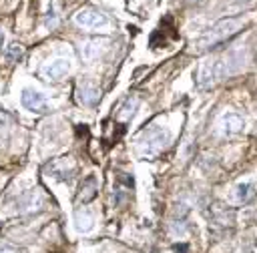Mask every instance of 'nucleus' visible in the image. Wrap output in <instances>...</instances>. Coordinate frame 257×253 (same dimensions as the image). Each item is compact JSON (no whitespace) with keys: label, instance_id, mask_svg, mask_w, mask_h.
<instances>
[{"label":"nucleus","instance_id":"f257e3e1","mask_svg":"<svg viewBox=\"0 0 257 253\" xmlns=\"http://www.w3.org/2000/svg\"><path fill=\"white\" fill-rule=\"evenodd\" d=\"M239 26H241V20L239 18H225V20L217 22L203 38H199L197 40V46L199 48H213L219 42H223L225 38H229L231 34H235L239 30Z\"/></svg>","mask_w":257,"mask_h":253},{"label":"nucleus","instance_id":"f03ea898","mask_svg":"<svg viewBox=\"0 0 257 253\" xmlns=\"http://www.w3.org/2000/svg\"><path fill=\"white\" fill-rule=\"evenodd\" d=\"M227 72V66L223 60H205L199 68V84L203 88L219 82Z\"/></svg>","mask_w":257,"mask_h":253},{"label":"nucleus","instance_id":"7ed1b4c3","mask_svg":"<svg viewBox=\"0 0 257 253\" xmlns=\"http://www.w3.org/2000/svg\"><path fill=\"white\" fill-rule=\"evenodd\" d=\"M74 22L80 26V28H86V30H98V28H104L108 24L106 16L98 10H78L74 14Z\"/></svg>","mask_w":257,"mask_h":253},{"label":"nucleus","instance_id":"20e7f679","mask_svg":"<svg viewBox=\"0 0 257 253\" xmlns=\"http://www.w3.org/2000/svg\"><path fill=\"white\" fill-rule=\"evenodd\" d=\"M74 171H76V163L72 159H68V157L66 159H56V161H52L48 165L50 177H54L58 181H70L72 175H74Z\"/></svg>","mask_w":257,"mask_h":253},{"label":"nucleus","instance_id":"39448f33","mask_svg":"<svg viewBox=\"0 0 257 253\" xmlns=\"http://www.w3.org/2000/svg\"><path fill=\"white\" fill-rule=\"evenodd\" d=\"M20 100H22L24 108H28V110H32V112H42V110L46 108V98H44V94L38 92V90H32V88H24Z\"/></svg>","mask_w":257,"mask_h":253},{"label":"nucleus","instance_id":"423d86ee","mask_svg":"<svg viewBox=\"0 0 257 253\" xmlns=\"http://www.w3.org/2000/svg\"><path fill=\"white\" fill-rule=\"evenodd\" d=\"M68 70H70V62H68L66 58H56V60L48 62V64L42 68V74H44L46 78H50V80H60Z\"/></svg>","mask_w":257,"mask_h":253},{"label":"nucleus","instance_id":"0eeeda50","mask_svg":"<svg viewBox=\"0 0 257 253\" xmlns=\"http://www.w3.org/2000/svg\"><path fill=\"white\" fill-rule=\"evenodd\" d=\"M243 124H245V120L237 112H227L221 116V133L223 135H235L243 129Z\"/></svg>","mask_w":257,"mask_h":253},{"label":"nucleus","instance_id":"6e6552de","mask_svg":"<svg viewBox=\"0 0 257 253\" xmlns=\"http://www.w3.org/2000/svg\"><path fill=\"white\" fill-rule=\"evenodd\" d=\"M96 191H98L96 177H94V175H88V177L82 181V185H80V195H78V199H80L82 203H88V201L94 199Z\"/></svg>","mask_w":257,"mask_h":253},{"label":"nucleus","instance_id":"1a4fd4ad","mask_svg":"<svg viewBox=\"0 0 257 253\" xmlns=\"http://www.w3.org/2000/svg\"><path fill=\"white\" fill-rule=\"evenodd\" d=\"M78 98H80L82 104H94L98 100V90L94 86H90V84H84L78 90Z\"/></svg>","mask_w":257,"mask_h":253},{"label":"nucleus","instance_id":"9d476101","mask_svg":"<svg viewBox=\"0 0 257 253\" xmlns=\"http://www.w3.org/2000/svg\"><path fill=\"white\" fill-rule=\"evenodd\" d=\"M102 44H104V42H98V40H88V42H84V46H82L84 58H94V56H98V52L102 50Z\"/></svg>","mask_w":257,"mask_h":253},{"label":"nucleus","instance_id":"9b49d317","mask_svg":"<svg viewBox=\"0 0 257 253\" xmlns=\"http://www.w3.org/2000/svg\"><path fill=\"white\" fill-rule=\"evenodd\" d=\"M4 56H6V60L8 62H18L20 58H22V46L20 44H10V46H6V50H4Z\"/></svg>","mask_w":257,"mask_h":253},{"label":"nucleus","instance_id":"f8f14e48","mask_svg":"<svg viewBox=\"0 0 257 253\" xmlns=\"http://www.w3.org/2000/svg\"><path fill=\"white\" fill-rule=\"evenodd\" d=\"M253 189H255L253 183H241V185H237V193L235 195H237L239 201H247V199L253 197V193H255Z\"/></svg>","mask_w":257,"mask_h":253},{"label":"nucleus","instance_id":"ddd939ff","mask_svg":"<svg viewBox=\"0 0 257 253\" xmlns=\"http://www.w3.org/2000/svg\"><path fill=\"white\" fill-rule=\"evenodd\" d=\"M2 44H4V34H2V28H0V50H2Z\"/></svg>","mask_w":257,"mask_h":253}]
</instances>
